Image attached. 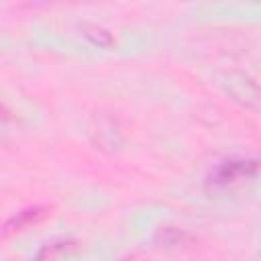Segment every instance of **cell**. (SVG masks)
Listing matches in <instances>:
<instances>
[{
    "mask_svg": "<svg viewBox=\"0 0 261 261\" xmlns=\"http://www.w3.org/2000/svg\"><path fill=\"white\" fill-rule=\"evenodd\" d=\"M257 163L255 161H226L214 171V184H232L245 177L255 175Z\"/></svg>",
    "mask_w": 261,
    "mask_h": 261,
    "instance_id": "1",
    "label": "cell"
},
{
    "mask_svg": "<svg viewBox=\"0 0 261 261\" xmlns=\"http://www.w3.org/2000/svg\"><path fill=\"white\" fill-rule=\"evenodd\" d=\"M47 216V208H27V210H22V212H18V214H14V216H10L8 220H6V224H4V234L8 237L10 232H16V230H22V228H27V226H31V224H37V222H41L43 218Z\"/></svg>",
    "mask_w": 261,
    "mask_h": 261,
    "instance_id": "2",
    "label": "cell"
},
{
    "mask_svg": "<svg viewBox=\"0 0 261 261\" xmlns=\"http://www.w3.org/2000/svg\"><path fill=\"white\" fill-rule=\"evenodd\" d=\"M84 35H86L88 39H92L96 45H100V47H110V45H112L110 33L104 31V29H100V27H88Z\"/></svg>",
    "mask_w": 261,
    "mask_h": 261,
    "instance_id": "3",
    "label": "cell"
}]
</instances>
